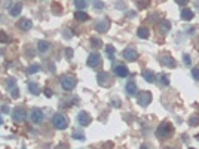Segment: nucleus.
Segmentation results:
<instances>
[{"mask_svg": "<svg viewBox=\"0 0 199 149\" xmlns=\"http://www.w3.org/2000/svg\"><path fill=\"white\" fill-rule=\"evenodd\" d=\"M172 134H174V125L171 122H162L156 130V137L159 139H166Z\"/></svg>", "mask_w": 199, "mask_h": 149, "instance_id": "f257e3e1", "label": "nucleus"}, {"mask_svg": "<svg viewBox=\"0 0 199 149\" xmlns=\"http://www.w3.org/2000/svg\"><path fill=\"white\" fill-rule=\"evenodd\" d=\"M52 124L55 125V128H58V130H66L69 127V118L66 115H63V113H56L52 118Z\"/></svg>", "mask_w": 199, "mask_h": 149, "instance_id": "f03ea898", "label": "nucleus"}, {"mask_svg": "<svg viewBox=\"0 0 199 149\" xmlns=\"http://www.w3.org/2000/svg\"><path fill=\"white\" fill-rule=\"evenodd\" d=\"M76 84H77V81H76V78L72 76V74H64V76H61V87H63L66 91H72L73 88L76 87Z\"/></svg>", "mask_w": 199, "mask_h": 149, "instance_id": "7ed1b4c3", "label": "nucleus"}, {"mask_svg": "<svg viewBox=\"0 0 199 149\" xmlns=\"http://www.w3.org/2000/svg\"><path fill=\"white\" fill-rule=\"evenodd\" d=\"M25 118H27V111H25L24 108H17V109H14V112H12V121H14V122L21 124V122L25 121Z\"/></svg>", "mask_w": 199, "mask_h": 149, "instance_id": "20e7f679", "label": "nucleus"}, {"mask_svg": "<svg viewBox=\"0 0 199 149\" xmlns=\"http://www.w3.org/2000/svg\"><path fill=\"white\" fill-rule=\"evenodd\" d=\"M137 100H138V104L140 106H149L150 103H152V93L150 91H143V93L138 94V97H137Z\"/></svg>", "mask_w": 199, "mask_h": 149, "instance_id": "39448f33", "label": "nucleus"}, {"mask_svg": "<svg viewBox=\"0 0 199 149\" xmlns=\"http://www.w3.org/2000/svg\"><path fill=\"white\" fill-rule=\"evenodd\" d=\"M109 28H110L109 18H103V19H100V21L95 22V30H97L98 33H106V31H109Z\"/></svg>", "mask_w": 199, "mask_h": 149, "instance_id": "423d86ee", "label": "nucleus"}, {"mask_svg": "<svg viewBox=\"0 0 199 149\" xmlns=\"http://www.w3.org/2000/svg\"><path fill=\"white\" fill-rule=\"evenodd\" d=\"M30 119L33 124H42L43 122V112L40 111L39 108H34L33 111L30 112Z\"/></svg>", "mask_w": 199, "mask_h": 149, "instance_id": "0eeeda50", "label": "nucleus"}, {"mask_svg": "<svg viewBox=\"0 0 199 149\" xmlns=\"http://www.w3.org/2000/svg\"><path fill=\"white\" fill-rule=\"evenodd\" d=\"M86 63H88L89 67H98V66L101 64V55H100L98 52H92V54H89Z\"/></svg>", "mask_w": 199, "mask_h": 149, "instance_id": "6e6552de", "label": "nucleus"}, {"mask_svg": "<svg viewBox=\"0 0 199 149\" xmlns=\"http://www.w3.org/2000/svg\"><path fill=\"white\" fill-rule=\"evenodd\" d=\"M77 122L82 125V127H86V125H89L91 124V116L88 112L82 111L79 112V115H77Z\"/></svg>", "mask_w": 199, "mask_h": 149, "instance_id": "1a4fd4ad", "label": "nucleus"}, {"mask_svg": "<svg viewBox=\"0 0 199 149\" xmlns=\"http://www.w3.org/2000/svg\"><path fill=\"white\" fill-rule=\"evenodd\" d=\"M124 58L127 60V61H135L137 58H138V52L135 51V48H127L125 51H124Z\"/></svg>", "mask_w": 199, "mask_h": 149, "instance_id": "9d476101", "label": "nucleus"}, {"mask_svg": "<svg viewBox=\"0 0 199 149\" xmlns=\"http://www.w3.org/2000/svg\"><path fill=\"white\" fill-rule=\"evenodd\" d=\"M97 79H98V84L101 87H110V84H111L109 73H106V72H100L97 74Z\"/></svg>", "mask_w": 199, "mask_h": 149, "instance_id": "9b49d317", "label": "nucleus"}, {"mask_svg": "<svg viewBox=\"0 0 199 149\" xmlns=\"http://www.w3.org/2000/svg\"><path fill=\"white\" fill-rule=\"evenodd\" d=\"M113 72H114L116 76H119V78H127L128 74H129L128 67H127V66H124V64H117V66H114Z\"/></svg>", "mask_w": 199, "mask_h": 149, "instance_id": "f8f14e48", "label": "nucleus"}, {"mask_svg": "<svg viewBox=\"0 0 199 149\" xmlns=\"http://www.w3.org/2000/svg\"><path fill=\"white\" fill-rule=\"evenodd\" d=\"M159 61H161V64L166 66V67H175V60H174L172 57H169V55L159 57Z\"/></svg>", "mask_w": 199, "mask_h": 149, "instance_id": "ddd939ff", "label": "nucleus"}, {"mask_svg": "<svg viewBox=\"0 0 199 149\" xmlns=\"http://www.w3.org/2000/svg\"><path fill=\"white\" fill-rule=\"evenodd\" d=\"M125 90H127L128 95H131V97H132V95H135V94H137V91H138V88H137V84H135L134 81H128Z\"/></svg>", "mask_w": 199, "mask_h": 149, "instance_id": "4468645a", "label": "nucleus"}, {"mask_svg": "<svg viewBox=\"0 0 199 149\" xmlns=\"http://www.w3.org/2000/svg\"><path fill=\"white\" fill-rule=\"evenodd\" d=\"M37 49H39L40 54H46V52L51 49V45H49V42H46V40H39Z\"/></svg>", "mask_w": 199, "mask_h": 149, "instance_id": "2eb2a0df", "label": "nucleus"}, {"mask_svg": "<svg viewBox=\"0 0 199 149\" xmlns=\"http://www.w3.org/2000/svg\"><path fill=\"white\" fill-rule=\"evenodd\" d=\"M21 11H22V5L21 3H14L11 6V9H9V14L12 17H18L19 14H21Z\"/></svg>", "mask_w": 199, "mask_h": 149, "instance_id": "dca6fc26", "label": "nucleus"}, {"mask_svg": "<svg viewBox=\"0 0 199 149\" xmlns=\"http://www.w3.org/2000/svg\"><path fill=\"white\" fill-rule=\"evenodd\" d=\"M143 78H144L146 82H149V84H152V82H155L156 81V76H155V73L152 72V70H143Z\"/></svg>", "mask_w": 199, "mask_h": 149, "instance_id": "f3484780", "label": "nucleus"}, {"mask_svg": "<svg viewBox=\"0 0 199 149\" xmlns=\"http://www.w3.org/2000/svg\"><path fill=\"white\" fill-rule=\"evenodd\" d=\"M193 17H195V14H193L192 9H187V8L181 9V18L184 19V21H190Z\"/></svg>", "mask_w": 199, "mask_h": 149, "instance_id": "a211bd4d", "label": "nucleus"}, {"mask_svg": "<svg viewBox=\"0 0 199 149\" xmlns=\"http://www.w3.org/2000/svg\"><path fill=\"white\" fill-rule=\"evenodd\" d=\"M159 28H161V31H162L163 35H166V33H169V30H171V21H162L161 24H159Z\"/></svg>", "mask_w": 199, "mask_h": 149, "instance_id": "6ab92c4d", "label": "nucleus"}, {"mask_svg": "<svg viewBox=\"0 0 199 149\" xmlns=\"http://www.w3.org/2000/svg\"><path fill=\"white\" fill-rule=\"evenodd\" d=\"M137 36L140 37V39H147V37L150 36V31H149L147 27H140L137 30Z\"/></svg>", "mask_w": 199, "mask_h": 149, "instance_id": "aec40b11", "label": "nucleus"}, {"mask_svg": "<svg viewBox=\"0 0 199 149\" xmlns=\"http://www.w3.org/2000/svg\"><path fill=\"white\" fill-rule=\"evenodd\" d=\"M19 27H21L22 30H25V31H27V30H30V28L33 27V22H31L30 19L24 18V19H21V21H19Z\"/></svg>", "mask_w": 199, "mask_h": 149, "instance_id": "412c9836", "label": "nucleus"}, {"mask_svg": "<svg viewBox=\"0 0 199 149\" xmlns=\"http://www.w3.org/2000/svg\"><path fill=\"white\" fill-rule=\"evenodd\" d=\"M28 91L31 94H34V95H37V94H40V87L37 85L36 82H30L28 84Z\"/></svg>", "mask_w": 199, "mask_h": 149, "instance_id": "4be33fe9", "label": "nucleus"}, {"mask_svg": "<svg viewBox=\"0 0 199 149\" xmlns=\"http://www.w3.org/2000/svg\"><path fill=\"white\" fill-rule=\"evenodd\" d=\"M74 17H76V19H79V21H88L89 19V15L86 12H83V11H77L74 14Z\"/></svg>", "mask_w": 199, "mask_h": 149, "instance_id": "5701e85b", "label": "nucleus"}, {"mask_svg": "<svg viewBox=\"0 0 199 149\" xmlns=\"http://www.w3.org/2000/svg\"><path fill=\"white\" fill-rule=\"evenodd\" d=\"M74 6H76V9L82 11V9L88 8V2H83V0H76V2H74Z\"/></svg>", "mask_w": 199, "mask_h": 149, "instance_id": "b1692460", "label": "nucleus"}, {"mask_svg": "<svg viewBox=\"0 0 199 149\" xmlns=\"http://www.w3.org/2000/svg\"><path fill=\"white\" fill-rule=\"evenodd\" d=\"M73 137L76 140H85V133L82 130H74L73 131Z\"/></svg>", "mask_w": 199, "mask_h": 149, "instance_id": "393cba45", "label": "nucleus"}, {"mask_svg": "<svg viewBox=\"0 0 199 149\" xmlns=\"http://www.w3.org/2000/svg\"><path fill=\"white\" fill-rule=\"evenodd\" d=\"M159 84H161L162 87H168V85H169V79H168L166 74H161V76H159Z\"/></svg>", "mask_w": 199, "mask_h": 149, "instance_id": "a878e982", "label": "nucleus"}, {"mask_svg": "<svg viewBox=\"0 0 199 149\" xmlns=\"http://www.w3.org/2000/svg\"><path fill=\"white\" fill-rule=\"evenodd\" d=\"M40 70V66L39 64H33V66H30L28 69H27V73L28 74H34V73H37Z\"/></svg>", "mask_w": 199, "mask_h": 149, "instance_id": "bb28decb", "label": "nucleus"}, {"mask_svg": "<svg viewBox=\"0 0 199 149\" xmlns=\"http://www.w3.org/2000/svg\"><path fill=\"white\" fill-rule=\"evenodd\" d=\"M106 51H107V54H109V58L110 60H113L114 58V52H116V49H114V46H111V45H107L106 46Z\"/></svg>", "mask_w": 199, "mask_h": 149, "instance_id": "cd10ccee", "label": "nucleus"}, {"mask_svg": "<svg viewBox=\"0 0 199 149\" xmlns=\"http://www.w3.org/2000/svg\"><path fill=\"white\" fill-rule=\"evenodd\" d=\"M189 125H190V127L199 125V118H198V116H192V118L189 119Z\"/></svg>", "mask_w": 199, "mask_h": 149, "instance_id": "c85d7f7f", "label": "nucleus"}, {"mask_svg": "<svg viewBox=\"0 0 199 149\" xmlns=\"http://www.w3.org/2000/svg\"><path fill=\"white\" fill-rule=\"evenodd\" d=\"M92 5H94V8L97 11H103L104 9V3L103 2H92Z\"/></svg>", "mask_w": 199, "mask_h": 149, "instance_id": "c756f323", "label": "nucleus"}, {"mask_svg": "<svg viewBox=\"0 0 199 149\" xmlns=\"http://www.w3.org/2000/svg\"><path fill=\"white\" fill-rule=\"evenodd\" d=\"M91 45H92V46H101L103 43H101V40H100L98 37H92V39H91Z\"/></svg>", "mask_w": 199, "mask_h": 149, "instance_id": "7c9ffc66", "label": "nucleus"}, {"mask_svg": "<svg viewBox=\"0 0 199 149\" xmlns=\"http://www.w3.org/2000/svg\"><path fill=\"white\" fill-rule=\"evenodd\" d=\"M192 76L195 78V81H199V67L192 69Z\"/></svg>", "mask_w": 199, "mask_h": 149, "instance_id": "2f4dec72", "label": "nucleus"}, {"mask_svg": "<svg viewBox=\"0 0 199 149\" xmlns=\"http://www.w3.org/2000/svg\"><path fill=\"white\" fill-rule=\"evenodd\" d=\"M11 95H12V98H18V97H19V90H18V88H12Z\"/></svg>", "mask_w": 199, "mask_h": 149, "instance_id": "473e14b6", "label": "nucleus"}, {"mask_svg": "<svg viewBox=\"0 0 199 149\" xmlns=\"http://www.w3.org/2000/svg\"><path fill=\"white\" fill-rule=\"evenodd\" d=\"M66 55H67V60H72L73 58V49L72 48H67V49H66Z\"/></svg>", "mask_w": 199, "mask_h": 149, "instance_id": "72a5a7b5", "label": "nucleus"}, {"mask_svg": "<svg viewBox=\"0 0 199 149\" xmlns=\"http://www.w3.org/2000/svg\"><path fill=\"white\" fill-rule=\"evenodd\" d=\"M63 37H66V39H72L73 35L70 33V30H64V31H63Z\"/></svg>", "mask_w": 199, "mask_h": 149, "instance_id": "f704fd0d", "label": "nucleus"}, {"mask_svg": "<svg viewBox=\"0 0 199 149\" xmlns=\"http://www.w3.org/2000/svg\"><path fill=\"white\" fill-rule=\"evenodd\" d=\"M0 42H2V43H3V42H8V35H6L5 31L0 33Z\"/></svg>", "mask_w": 199, "mask_h": 149, "instance_id": "c9c22d12", "label": "nucleus"}, {"mask_svg": "<svg viewBox=\"0 0 199 149\" xmlns=\"http://www.w3.org/2000/svg\"><path fill=\"white\" fill-rule=\"evenodd\" d=\"M45 95L49 98V97H52V95H54V91H52L51 88H45Z\"/></svg>", "mask_w": 199, "mask_h": 149, "instance_id": "e433bc0d", "label": "nucleus"}, {"mask_svg": "<svg viewBox=\"0 0 199 149\" xmlns=\"http://www.w3.org/2000/svg\"><path fill=\"white\" fill-rule=\"evenodd\" d=\"M183 58H184V63H186L187 66H190V64H192V61H190V57L187 55V54H186V55H183Z\"/></svg>", "mask_w": 199, "mask_h": 149, "instance_id": "4c0bfd02", "label": "nucleus"}, {"mask_svg": "<svg viewBox=\"0 0 199 149\" xmlns=\"http://www.w3.org/2000/svg\"><path fill=\"white\" fill-rule=\"evenodd\" d=\"M137 6H138V8H147V6H149V3H147V2H138V3H137Z\"/></svg>", "mask_w": 199, "mask_h": 149, "instance_id": "58836bf2", "label": "nucleus"}, {"mask_svg": "<svg viewBox=\"0 0 199 149\" xmlns=\"http://www.w3.org/2000/svg\"><path fill=\"white\" fill-rule=\"evenodd\" d=\"M111 103H113V106H114V108H119V106H120V101H119L117 98H114Z\"/></svg>", "mask_w": 199, "mask_h": 149, "instance_id": "ea45409f", "label": "nucleus"}, {"mask_svg": "<svg viewBox=\"0 0 199 149\" xmlns=\"http://www.w3.org/2000/svg\"><path fill=\"white\" fill-rule=\"evenodd\" d=\"M8 87H14V79H9L8 81Z\"/></svg>", "mask_w": 199, "mask_h": 149, "instance_id": "a19ab883", "label": "nucleus"}, {"mask_svg": "<svg viewBox=\"0 0 199 149\" xmlns=\"http://www.w3.org/2000/svg\"><path fill=\"white\" fill-rule=\"evenodd\" d=\"M2 112L8 113V112H9V108H8V106H3V108H2Z\"/></svg>", "mask_w": 199, "mask_h": 149, "instance_id": "79ce46f5", "label": "nucleus"}, {"mask_svg": "<svg viewBox=\"0 0 199 149\" xmlns=\"http://www.w3.org/2000/svg\"><path fill=\"white\" fill-rule=\"evenodd\" d=\"M177 3H178V5H187L186 0H183V2H181V0H177Z\"/></svg>", "mask_w": 199, "mask_h": 149, "instance_id": "37998d69", "label": "nucleus"}, {"mask_svg": "<svg viewBox=\"0 0 199 149\" xmlns=\"http://www.w3.org/2000/svg\"><path fill=\"white\" fill-rule=\"evenodd\" d=\"M140 149H150V148H149V146H146V145H143V146H141Z\"/></svg>", "mask_w": 199, "mask_h": 149, "instance_id": "c03bdc74", "label": "nucleus"}, {"mask_svg": "<svg viewBox=\"0 0 199 149\" xmlns=\"http://www.w3.org/2000/svg\"><path fill=\"white\" fill-rule=\"evenodd\" d=\"M0 124H3V118L2 116H0Z\"/></svg>", "mask_w": 199, "mask_h": 149, "instance_id": "a18cd8bd", "label": "nucleus"}, {"mask_svg": "<svg viewBox=\"0 0 199 149\" xmlns=\"http://www.w3.org/2000/svg\"><path fill=\"white\" fill-rule=\"evenodd\" d=\"M196 139H198V140H199V134H198V136H196Z\"/></svg>", "mask_w": 199, "mask_h": 149, "instance_id": "49530a36", "label": "nucleus"}, {"mask_svg": "<svg viewBox=\"0 0 199 149\" xmlns=\"http://www.w3.org/2000/svg\"><path fill=\"white\" fill-rule=\"evenodd\" d=\"M165 149H171V148H165ZM172 149H175V148H172Z\"/></svg>", "mask_w": 199, "mask_h": 149, "instance_id": "de8ad7c7", "label": "nucleus"}, {"mask_svg": "<svg viewBox=\"0 0 199 149\" xmlns=\"http://www.w3.org/2000/svg\"><path fill=\"white\" fill-rule=\"evenodd\" d=\"M189 149H195V148H189Z\"/></svg>", "mask_w": 199, "mask_h": 149, "instance_id": "09e8293b", "label": "nucleus"}, {"mask_svg": "<svg viewBox=\"0 0 199 149\" xmlns=\"http://www.w3.org/2000/svg\"><path fill=\"white\" fill-rule=\"evenodd\" d=\"M0 19H2V15H0Z\"/></svg>", "mask_w": 199, "mask_h": 149, "instance_id": "8fccbe9b", "label": "nucleus"}]
</instances>
